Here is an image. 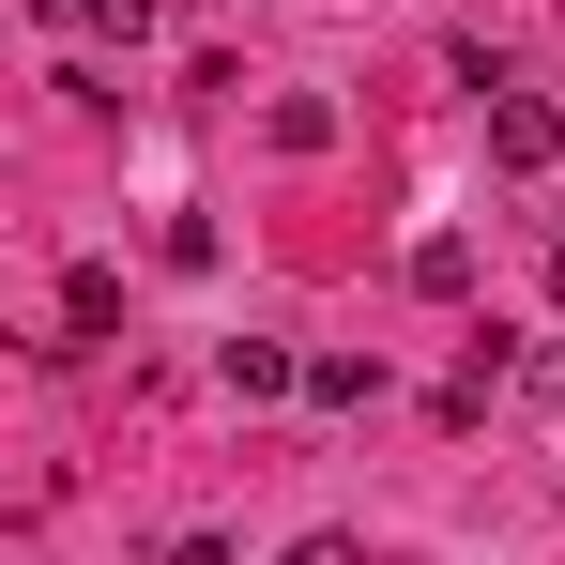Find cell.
<instances>
[{
  "label": "cell",
  "instance_id": "8992f818",
  "mask_svg": "<svg viewBox=\"0 0 565 565\" xmlns=\"http://www.w3.org/2000/svg\"><path fill=\"white\" fill-rule=\"evenodd\" d=\"M276 565H367V551H352V535H290Z\"/></svg>",
  "mask_w": 565,
  "mask_h": 565
},
{
  "label": "cell",
  "instance_id": "3957f363",
  "mask_svg": "<svg viewBox=\"0 0 565 565\" xmlns=\"http://www.w3.org/2000/svg\"><path fill=\"white\" fill-rule=\"evenodd\" d=\"M306 382V352H276V337H230V397H290Z\"/></svg>",
  "mask_w": 565,
  "mask_h": 565
},
{
  "label": "cell",
  "instance_id": "52a82bcc",
  "mask_svg": "<svg viewBox=\"0 0 565 565\" xmlns=\"http://www.w3.org/2000/svg\"><path fill=\"white\" fill-rule=\"evenodd\" d=\"M551 306H565V245H551Z\"/></svg>",
  "mask_w": 565,
  "mask_h": 565
},
{
  "label": "cell",
  "instance_id": "277c9868",
  "mask_svg": "<svg viewBox=\"0 0 565 565\" xmlns=\"http://www.w3.org/2000/svg\"><path fill=\"white\" fill-rule=\"evenodd\" d=\"M413 290H428V306H459V290H473V245H459V230H428V245H413Z\"/></svg>",
  "mask_w": 565,
  "mask_h": 565
},
{
  "label": "cell",
  "instance_id": "7a4b0ae2",
  "mask_svg": "<svg viewBox=\"0 0 565 565\" xmlns=\"http://www.w3.org/2000/svg\"><path fill=\"white\" fill-rule=\"evenodd\" d=\"M306 397H321V413H367V397H382V352H306Z\"/></svg>",
  "mask_w": 565,
  "mask_h": 565
},
{
  "label": "cell",
  "instance_id": "6da1fadb",
  "mask_svg": "<svg viewBox=\"0 0 565 565\" xmlns=\"http://www.w3.org/2000/svg\"><path fill=\"white\" fill-rule=\"evenodd\" d=\"M489 169L551 184V169H565V107H551V93H504V77H489Z\"/></svg>",
  "mask_w": 565,
  "mask_h": 565
},
{
  "label": "cell",
  "instance_id": "5b68a950",
  "mask_svg": "<svg viewBox=\"0 0 565 565\" xmlns=\"http://www.w3.org/2000/svg\"><path fill=\"white\" fill-rule=\"evenodd\" d=\"M77 15H93V31H122V46L153 31V0H77Z\"/></svg>",
  "mask_w": 565,
  "mask_h": 565
}]
</instances>
